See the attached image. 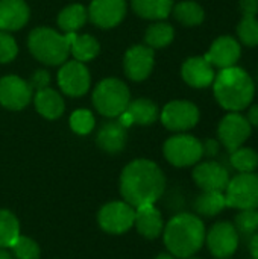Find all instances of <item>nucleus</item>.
Wrapping results in <instances>:
<instances>
[{
    "mask_svg": "<svg viewBox=\"0 0 258 259\" xmlns=\"http://www.w3.org/2000/svg\"><path fill=\"white\" fill-rule=\"evenodd\" d=\"M166 190L163 170L149 159L129 162L120 175V194L131 206L155 205Z\"/></svg>",
    "mask_w": 258,
    "mask_h": 259,
    "instance_id": "nucleus-1",
    "label": "nucleus"
},
{
    "mask_svg": "<svg viewBox=\"0 0 258 259\" xmlns=\"http://www.w3.org/2000/svg\"><path fill=\"white\" fill-rule=\"evenodd\" d=\"M211 87L216 102L228 112L248 109L255 96L254 79L245 68L237 65L222 68L216 73Z\"/></svg>",
    "mask_w": 258,
    "mask_h": 259,
    "instance_id": "nucleus-2",
    "label": "nucleus"
},
{
    "mask_svg": "<svg viewBox=\"0 0 258 259\" xmlns=\"http://www.w3.org/2000/svg\"><path fill=\"white\" fill-rule=\"evenodd\" d=\"M204 222L190 212H181L172 217L163 229L164 246L175 258L184 259L199 252L205 243Z\"/></svg>",
    "mask_w": 258,
    "mask_h": 259,
    "instance_id": "nucleus-3",
    "label": "nucleus"
},
{
    "mask_svg": "<svg viewBox=\"0 0 258 259\" xmlns=\"http://www.w3.org/2000/svg\"><path fill=\"white\" fill-rule=\"evenodd\" d=\"M27 47L30 53L46 65L64 64L70 55L67 35H61L49 27H36L29 33Z\"/></svg>",
    "mask_w": 258,
    "mask_h": 259,
    "instance_id": "nucleus-4",
    "label": "nucleus"
},
{
    "mask_svg": "<svg viewBox=\"0 0 258 259\" xmlns=\"http://www.w3.org/2000/svg\"><path fill=\"white\" fill-rule=\"evenodd\" d=\"M131 102V94L128 87L114 77L102 80L93 93L94 108L105 117L114 118L126 111Z\"/></svg>",
    "mask_w": 258,
    "mask_h": 259,
    "instance_id": "nucleus-5",
    "label": "nucleus"
},
{
    "mask_svg": "<svg viewBox=\"0 0 258 259\" xmlns=\"http://www.w3.org/2000/svg\"><path fill=\"white\" fill-rule=\"evenodd\" d=\"M227 206L234 209H258V175L239 173L233 176L225 190Z\"/></svg>",
    "mask_w": 258,
    "mask_h": 259,
    "instance_id": "nucleus-6",
    "label": "nucleus"
},
{
    "mask_svg": "<svg viewBox=\"0 0 258 259\" xmlns=\"http://www.w3.org/2000/svg\"><path fill=\"white\" fill-rule=\"evenodd\" d=\"M164 158L175 167L196 165L204 156L202 143L187 134H178L170 137L163 146Z\"/></svg>",
    "mask_w": 258,
    "mask_h": 259,
    "instance_id": "nucleus-7",
    "label": "nucleus"
},
{
    "mask_svg": "<svg viewBox=\"0 0 258 259\" xmlns=\"http://www.w3.org/2000/svg\"><path fill=\"white\" fill-rule=\"evenodd\" d=\"M135 208L125 200H116L103 205L99 211L97 222L99 226L113 235H120L128 232L134 226Z\"/></svg>",
    "mask_w": 258,
    "mask_h": 259,
    "instance_id": "nucleus-8",
    "label": "nucleus"
},
{
    "mask_svg": "<svg viewBox=\"0 0 258 259\" xmlns=\"http://www.w3.org/2000/svg\"><path fill=\"white\" fill-rule=\"evenodd\" d=\"M252 134V126L240 112H228L217 126L219 143L231 153L242 147Z\"/></svg>",
    "mask_w": 258,
    "mask_h": 259,
    "instance_id": "nucleus-9",
    "label": "nucleus"
},
{
    "mask_svg": "<svg viewBox=\"0 0 258 259\" xmlns=\"http://www.w3.org/2000/svg\"><path fill=\"white\" fill-rule=\"evenodd\" d=\"M199 121V109L187 100H173L161 111V123L172 132H186L193 129Z\"/></svg>",
    "mask_w": 258,
    "mask_h": 259,
    "instance_id": "nucleus-10",
    "label": "nucleus"
},
{
    "mask_svg": "<svg viewBox=\"0 0 258 259\" xmlns=\"http://www.w3.org/2000/svg\"><path fill=\"white\" fill-rule=\"evenodd\" d=\"M239 234L233 223L217 222L205 234V243L210 253L217 259L231 258L239 247Z\"/></svg>",
    "mask_w": 258,
    "mask_h": 259,
    "instance_id": "nucleus-11",
    "label": "nucleus"
},
{
    "mask_svg": "<svg viewBox=\"0 0 258 259\" xmlns=\"http://www.w3.org/2000/svg\"><path fill=\"white\" fill-rule=\"evenodd\" d=\"M58 85L67 96H84L90 88V73L84 62L75 59L64 62L58 71Z\"/></svg>",
    "mask_w": 258,
    "mask_h": 259,
    "instance_id": "nucleus-12",
    "label": "nucleus"
},
{
    "mask_svg": "<svg viewBox=\"0 0 258 259\" xmlns=\"http://www.w3.org/2000/svg\"><path fill=\"white\" fill-rule=\"evenodd\" d=\"M231 176L228 168L216 161L199 162L193 168V181L202 191H222L225 193Z\"/></svg>",
    "mask_w": 258,
    "mask_h": 259,
    "instance_id": "nucleus-13",
    "label": "nucleus"
},
{
    "mask_svg": "<svg viewBox=\"0 0 258 259\" xmlns=\"http://www.w3.org/2000/svg\"><path fill=\"white\" fill-rule=\"evenodd\" d=\"M240 56H242V46L239 39L231 35H222L211 42L204 58L213 67L222 70L236 65Z\"/></svg>",
    "mask_w": 258,
    "mask_h": 259,
    "instance_id": "nucleus-14",
    "label": "nucleus"
},
{
    "mask_svg": "<svg viewBox=\"0 0 258 259\" xmlns=\"http://www.w3.org/2000/svg\"><path fill=\"white\" fill-rule=\"evenodd\" d=\"M32 99L30 85L18 76H5L0 79V105L6 109H23Z\"/></svg>",
    "mask_w": 258,
    "mask_h": 259,
    "instance_id": "nucleus-15",
    "label": "nucleus"
},
{
    "mask_svg": "<svg viewBox=\"0 0 258 259\" xmlns=\"http://www.w3.org/2000/svg\"><path fill=\"white\" fill-rule=\"evenodd\" d=\"M154 49L149 46H134L131 47L123 59V68L131 80L140 82L149 77L154 68Z\"/></svg>",
    "mask_w": 258,
    "mask_h": 259,
    "instance_id": "nucleus-16",
    "label": "nucleus"
},
{
    "mask_svg": "<svg viewBox=\"0 0 258 259\" xmlns=\"http://www.w3.org/2000/svg\"><path fill=\"white\" fill-rule=\"evenodd\" d=\"M126 14L125 0H93L88 8V17L93 24L102 29L117 26Z\"/></svg>",
    "mask_w": 258,
    "mask_h": 259,
    "instance_id": "nucleus-17",
    "label": "nucleus"
},
{
    "mask_svg": "<svg viewBox=\"0 0 258 259\" xmlns=\"http://www.w3.org/2000/svg\"><path fill=\"white\" fill-rule=\"evenodd\" d=\"M184 82L193 88H208L214 80V67L204 56H192L181 67Z\"/></svg>",
    "mask_w": 258,
    "mask_h": 259,
    "instance_id": "nucleus-18",
    "label": "nucleus"
},
{
    "mask_svg": "<svg viewBox=\"0 0 258 259\" xmlns=\"http://www.w3.org/2000/svg\"><path fill=\"white\" fill-rule=\"evenodd\" d=\"M134 226L138 234L148 240H157L164 229L163 215L155 205H143L135 208Z\"/></svg>",
    "mask_w": 258,
    "mask_h": 259,
    "instance_id": "nucleus-19",
    "label": "nucleus"
},
{
    "mask_svg": "<svg viewBox=\"0 0 258 259\" xmlns=\"http://www.w3.org/2000/svg\"><path fill=\"white\" fill-rule=\"evenodd\" d=\"M29 20V8L24 0H0V30H18Z\"/></svg>",
    "mask_w": 258,
    "mask_h": 259,
    "instance_id": "nucleus-20",
    "label": "nucleus"
},
{
    "mask_svg": "<svg viewBox=\"0 0 258 259\" xmlns=\"http://www.w3.org/2000/svg\"><path fill=\"white\" fill-rule=\"evenodd\" d=\"M96 141L103 152L119 153L126 144V127L119 121H108L100 127Z\"/></svg>",
    "mask_w": 258,
    "mask_h": 259,
    "instance_id": "nucleus-21",
    "label": "nucleus"
},
{
    "mask_svg": "<svg viewBox=\"0 0 258 259\" xmlns=\"http://www.w3.org/2000/svg\"><path fill=\"white\" fill-rule=\"evenodd\" d=\"M36 111L49 120H56L64 112V100L62 97L52 88H43L35 93L33 97Z\"/></svg>",
    "mask_w": 258,
    "mask_h": 259,
    "instance_id": "nucleus-22",
    "label": "nucleus"
},
{
    "mask_svg": "<svg viewBox=\"0 0 258 259\" xmlns=\"http://www.w3.org/2000/svg\"><path fill=\"white\" fill-rule=\"evenodd\" d=\"M70 42V53L79 62H87L99 55L100 46L97 39L91 35H76V32L67 33Z\"/></svg>",
    "mask_w": 258,
    "mask_h": 259,
    "instance_id": "nucleus-23",
    "label": "nucleus"
},
{
    "mask_svg": "<svg viewBox=\"0 0 258 259\" xmlns=\"http://www.w3.org/2000/svg\"><path fill=\"white\" fill-rule=\"evenodd\" d=\"M173 0H132V9L148 20H164L170 15Z\"/></svg>",
    "mask_w": 258,
    "mask_h": 259,
    "instance_id": "nucleus-24",
    "label": "nucleus"
},
{
    "mask_svg": "<svg viewBox=\"0 0 258 259\" xmlns=\"http://www.w3.org/2000/svg\"><path fill=\"white\" fill-rule=\"evenodd\" d=\"M227 208L225 193L222 191H202L195 200V211L204 217H214Z\"/></svg>",
    "mask_w": 258,
    "mask_h": 259,
    "instance_id": "nucleus-25",
    "label": "nucleus"
},
{
    "mask_svg": "<svg viewBox=\"0 0 258 259\" xmlns=\"http://www.w3.org/2000/svg\"><path fill=\"white\" fill-rule=\"evenodd\" d=\"M172 12H173V17L184 26H189V27H193V26H199L204 18H205V12H204V8L193 2V0H184V2H179L178 5H175L172 8Z\"/></svg>",
    "mask_w": 258,
    "mask_h": 259,
    "instance_id": "nucleus-26",
    "label": "nucleus"
},
{
    "mask_svg": "<svg viewBox=\"0 0 258 259\" xmlns=\"http://www.w3.org/2000/svg\"><path fill=\"white\" fill-rule=\"evenodd\" d=\"M87 9L82 5H70L64 8L58 15V26L65 32L71 33L81 29L87 21Z\"/></svg>",
    "mask_w": 258,
    "mask_h": 259,
    "instance_id": "nucleus-27",
    "label": "nucleus"
},
{
    "mask_svg": "<svg viewBox=\"0 0 258 259\" xmlns=\"http://www.w3.org/2000/svg\"><path fill=\"white\" fill-rule=\"evenodd\" d=\"M126 111L132 115L134 123L148 126L158 120V108L154 102L148 99H137L134 102H129Z\"/></svg>",
    "mask_w": 258,
    "mask_h": 259,
    "instance_id": "nucleus-28",
    "label": "nucleus"
},
{
    "mask_svg": "<svg viewBox=\"0 0 258 259\" xmlns=\"http://www.w3.org/2000/svg\"><path fill=\"white\" fill-rule=\"evenodd\" d=\"M175 36V30L172 24L164 21H157L151 24L144 33V41L151 49H163L167 47Z\"/></svg>",
    "mask_w": 258,
    "mask_h": 259,
    "instance_id": "nucleus-29",
    "label": "nucleus"
},
{
    "mask_svg": "<svg viewBox=\"0 0 258 259\" xmlns=\"http://www.w3.org/2000/svg\"><path fill=\"white\" fill-rule=\"evenodd\" d=\"M20 235V223L14 212L0 209V249H11Z\"/></svg>",
    "mask_w": 258,
    "mask_h": 259,
    "instance_id": "nucleus-30",
    "label": "nucleus"
},
{
    "mask_svg": "<svg viewBox=\"0 0 258 259\" xmlns=\"http://www.w3.org/2000/svg\"><path fill=\"white\" fill-rule=\"evenodd\" d=\"M230 164L239 173H252L258 168V153L251 147H239L230 153Z\"/></svg>",
    "mask_w": 258,
    "mask_h": 259,
    "instance_id": "nucleus-31",
    "label": "nucleus"
},
{
    "mask_svg": "<svg viewBox=\"0 0 258 259\" xmlns=\"http://www.w3.org/2000/svg\"><path fill=\"white\" fill-rule=\"evenodd\" d=\"M234 228L239 234V238L249 240L258 232V209H242L234 217Z\"/></svg>",
    "mask_w": 258,
    "mask_h": 259,
    "instance_id": "nucleus-32",
    "label": "nucleus"
},
{
    "mask_svg": "<svg viewBox=\"0 0 258 259\" xmlns=\"http://www.w3.org/2000/svg\"><path fill=\"white\" fill-rule=\"evenodd\" d=\"M237 39L240 44L246 47H257L258 46V20L257 15H243L239 21L237 27Z\"/></svg>",
    "mask_w": 258,
    "mask_h": 259,
    "instance_id": "nucleus-33",
    "label": "nucleus"
},
{
    "mask_svg": "<svg viewBox=\"0 0 258 259\" xmlns=\"http://www.w3.org/2000/svg\"><path fill=\"white\" fill-rule=\"evenodd\" d=\"M11 250L14 259H40L41 255L38 243L26 235H20L11 246Z\"/></svg>",
    "mask_w": 258,
    "mask_h": 259,
    "instance_id": "nucleus-34",
    "label": "nucleus"
},
{
    "mask_svg": "<svg viewBox=\"0 0 258 259\" xmlns=\"http://www.w3.org/2000/svg\"><path fill=\"white\" fill-rule=\"evenodd\" d=\"M96 120L88 109H78L70 115V127L78 135H87L94 129Z\"/></svg>",
    "mask_w": 258,
    "mask_h": 259,
    "instance_id": "nucleus-35",
    "label": "nucleus"
},
{
    "mask_svg": "<svg viewBox=\"0 0 258 259\" xmlns=\"http://www.w3.org/2000/svg\"><path fill=\"white\" fill-rule=\"evenodd\" d=\"M17 52L18 49L15 39L5 30H0V62L6 64L12 61L17 56Z\"/></svg>",
    "mask_w": 258,
    "mask_h": 259,
    "instance_id": "nucleus-36",
    "label": "nucleus"
},
{
    "mask_svg": "<svg viewBox=\"0 0 258 259\" xmlns=\"http://www.w3.org/2000/svg\"><path fill=\"white\" fill-rule=\"evenodd\" d=\"M49 80H50V77H49L47 71H44V70H38V71H35V74L32 76V79H30L29 85H30V88H32V90L40 91V90H43V88H47Z\"/></svg>",
    "mask_w": 258,
    "mask_h": 259,
    "instance_id": "nucleus-37",
    "label": "nucleus"
},
{
    "mask_svg": "<svg viewBox=\"0 0 258 259\" xmlns=\"http://www.w3.org/2000/svg\"><path fill=\"white\" fill-rule=\"evenodd\" d=\"M202 150H204V155L210 156V158H214L219 155V150H220V143L217 140H213V138H208L204 144H202Z\"/></svg>",
    "mask_w": 258,
    "mask_h": 259,
    "instance_id": "nucleus-38",
    "label": "nucleus"
},
{
    "mask_svg": "<svg viewBox=\"0 0 258 259\" xmlns=\"http://www.w3.org/2000/svg\"><path fill=\"white\" fill-rule=\"evenodd\" d=\"M239 8L242 11V15H257L258 0H240Z\"/></svg>",
    "mask_w": 258,
    "mask_h": 259,
    "instance_id": "nucleus-39",
    "label": "nucleus"
},
{
    "mask_svg": "<svg viewBox=\"0 0 258 259\" xmlns=\"http://www.w3.org/2000/svg\"><path fill=\"white\" fill-rule=\"evenodd\" d=\"M246 118H248V121H249L251 126L258 127V103L257 105H251V106L248 108Z\"/></svg>",
    "mask_w": 258,
    "mask_h": 259,
    "instance_id": "nucleus-40",
    "label": "nucleus"
},
{
    "mask_svg": "<svg viewBox=\"0 0 258 259\" xmlns=\"http://www.w3.org/2000/svg\"><path fill=\"white\" fill-rule=\"evenodd\" d=\"M249 252H251V256L252 259H258V232L249 240Z\"/></svg>",
    "mask_w": 258,
    "mask_h": 259,
    "instance_id": "nucleus-41",
    "label": "nucleus"
},
{
    "mask_svg": "<svg viewBox=\"0 0 258 259\" xmlns=\"http://www.w3.org/2000/svg\"><path fill=\"white\" fill-rule=\"evenodd\" d=\"M0 259H14V256L6 249H0Z\"/></svg>",
    "mask_w": 258,
    "mask_h": 259,
    "instance_id": "nucleus-42",
    "label": "nucleus"
},
{
    "mask_svg": "<svg viewBox=\"0 0 258 259\" xmlns=\"http://www.w3.org/2000/svg\"><path fill=\"white\" fill-rule=\"evenodd\" d=\"M155 259H176L172 253H160L158 256H155Z\"/></svg>",
    "mask_w": 258,
    "mask_h": 259,
    "instance_id": "nucleus-43",
    "label": "nucleus"
},
{
    "mask_svg": "<svg viewBox=\"0 0 258 259\" xmlns=\"http://www.w3.org/2000/svg\"><path fill=\"white\" fill-rule=\"evenodd\" d=\"M184 259H198V258H193V256H190V258H184Z\"/></svg>",
    "mask_w": 258,
    "mask_h": 259,
    "instance_id": "nucleus-44",
    "label": "nucleus"
},
{
    "mask_svg": "<svg viewBox=\"0 0 258 259\" xmlns=\"http://www.w3.org/2000/svg\"><path fill=\"white\" fill-rule=\"evenodd\" d=\"M227 259H230V258H227Z\"/></svg>",
    "mask_w": 258,
    "mask_h": 259,
    "instance_id": "nucleus-45",
    "label": "nucleus"
}]
</instances>
